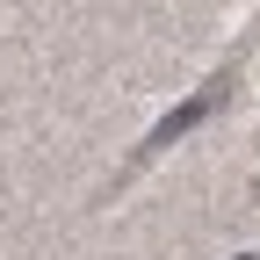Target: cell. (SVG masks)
<instances>
[{"label":"cell","mask_w":260,"mask_h":260,"mask_svg":"<svg viewBox=\"0 0 260 260\" xmlns=\"http://www.w3.org/2000/svg\"><path fill=\"white\" fill-rule=\"evenodd\" d=\"M232 94H239V65H224V73H217L210 87H195V94H188V102H181V109H167V116H159V123H152V138L138 145V159H130V174H138V167H152V159H159V152H167L174 138H188V130H195V123H210V116H217L224 102H232Z\"/></svg>","instance_id":"obj_1"},{"label":"cell","mask_w":260,"mask_h":260,"mask_svg":"<svg viewBox=\"0 0 260 260\" xmlns=\"http://www.w3.org/2000/svg\"><path fill=\"white\" fill-rule=\"evenodd\" d=\"M239 260H260V253H239Z\"/></svg>","instance_id":"obj_2"}]
</instances>
